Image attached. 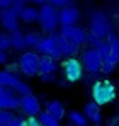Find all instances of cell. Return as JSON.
I'll use <instances>...</instances> for the list:
<instances>
[{"instance_id": "ac0fdd59", "label": "cell", "mask_w": 119, "mask_h": 126, "mask_svg": "<svg viewBox=\"0 0 119 126\" xmlns=\"http://www.w3.org/2000/svg\"><path fill=\"white\" fill-rule=\"evenodd\" d=\"M38 7H31V5H26L22 7V10L19 12V19L24 21L26 24H32V22H38Z\"/></svg>"}, {"instance_id": "8992f818", "label": "cell", "mask_w": 119, "mask_h": 126, "mask_svg": "<svg viewBox=\"0 0 119 126\" xmlns=\"http://www.w3.org/2000/svg\"><path fill=\"white\" fill-rule=\"evenodd\" d=\"M61 70H63V77L68 84H75L78 82L83 75V66L80 63L78 58L75 56H68L65 58V62L61 63Z\"/></svg>"}, {"instance_id": "f546056e", "label": "cell", "mask_w": 119, "mask_h": 126, "mask_svg": "<svg viewBox=\"0 0 119 126\" xmlns=\"http://www.w3.org/2000/svg\"><path fill=\"white\" fill-rule=\"evenodd\" d=\"M24 123H26V126H41L36 116H29L27 119H24Z\"/></svg>"}, {"instance_id": "603a6c76", "label": "cell", "mask_w": 119, "mask_h": 126, "mask_svg": "<svg viewBox=\"0 0 119 126\" xmlns=\"http://www.w3.org/2000/svg\"><path fill=\"white\" fill-rule=\"evenodd\" d=\"M24 41H26V48H36L38 43L41 41V34H38L36 31H31L24 34Z\"/></svg>"}, {"instance_id": "7402d4cb", "label": "cell", "mask_w": 119, "mask_h": 126, "mask_svg": "<svg viewBox=\"0 0 119 126\" xmlns=\"http://www.w3.org/2000/svg\"><path fill=\"white\" fill-rule=\"evenodd\" d=\"M68 119H70L72 126H87V123H89L87 118L83 116V112H80V111H70Z\"/></svg>"}, {"instance_id": "277c9868", "label": "cell", "mask_w": 119, "mask_h": 126, "mask_svg": "<svg viewBox=\"0 0 119 126\" xmlns=\"http://www.w3.org/2000/svg\"><path fill=\"white\" fill-rule=\"evenodd\" d=\"M111 31H112L111 21L102 10H95V12L90 14V32L92 34H95L100 39H105V36Z\"/></svg>"}, {"instance_id": "4dcf8cb0", "label": "cell", "mask_w": 119, "mask_h": 126, "mask_svg": "<svg viewBox=\"0 0 119 126\" xmlns=\"http://www.w3.org/2000/svg\"><path fill=\"white\" fill-rule=\"evenodd\" d=\"M7 126H26V123H24V119H22V118H17V116H15V118H14V119H12Z\"/></svg>"}, {"instance_id": "83f0119b", "label": "cell", "mask_w": 119, "mask_h": 126, "mask_svg": "<svg viewBox=\"0 0 119 126\" xmlns=\"http://www.w3.org/2000/svg\"><path fill=\"white\" fill-rule=\"evenodd\" d=\"M100 41H102V39H100V38H97L95 34H92V32H87V38H85V43H89V44H90L92 48H95V46H97V44H99Z\"/></svg>"}, {"instance_id": "836d02e7", "label": "cell", "mask_w": 119, "mask_h": 126, "mask_svg": "<svg viewBox=\"0 0 119 126\" xmlns=\"http://www.w3.org/2000/svg\"><path fill=\"white\" fill-rule=\"evenodd\" d=\"M32 3H36V5H43V3H46V0H31Z\"/></svg>"}, {"instance_id": "e0dca14e", "label": "cell", "mask_w": 119, "mask_h": 126, "mask_svg": "<svg viewBox=\"0 0 119 126\" xmlns=\"http://www.w3.org/2000/svg\"><path fill=\"white\" fill-rule=\"evenodd\" d=\"M39 73H56L58 70V62L51 56H44L41 55L39 56Z\"/></svg>"}, {"instance_id": "44dd1931", "label": "cell", "mask_w": 119, "mask_h": 126, "mask_svg": "<svg viewBox=\"0 0 119 126\" xmlns=\"http://www.w3.org/2000/svg\"><path fill=\"white\" fill-rule=\"evenodd\" d=\"M38 121H39L41 126H60V121L56 119V118H53L49 112H46V111H43V112H39L38 116Z\"/></svg>"}, {"instance_id": "ffe728a7", "label": "cell", "mask_w": 119, "mask_h": 126, "mask_svg": "<svg viewBox=\"0 0 119 126\" xmlns=\"http://www.w3.org/2000/svg\"><path fill=\"white\" fill-rule=\"evenodd\" d=\"M9 39H10V48H14L15 51H22L26 48V41H24V32L17 29V31H12L9 34Z\"/></svg>"}, {"instance_id": "1f68e13d", "label": "cell", "mask_w": 119, "mask_h": 126, "mask_svg": "<svg viewBox=\"0 0 119 126\" xmlns=\"http://www.w3.org/2000/svg\"><path fill=\"white\" fill-rule=\"evenodd\" d=\"M7 62H9V55H7V51L0 49V65H5Z\"/></svg>"}, {"instance_id": "3957f363", "label": "cell", "mask_w": 119, "mask_h": 126, "mask_svg": "<svg viewBox=\"0 0 119 126\" xmlns=\"http://www.w3.org/2000/svg\"><path fill=\"white\" fill-rule=\"evenodd\" d=\"M105 41L109 44V55H107V58L102 62L100 72L105 73V75H109V73L114 72V68H116V65H118V62H119V39H118V36L111 31V32L105 36Z\"/></svg>"}, {"instance_id": "d6a6232c", "label": "cell", "mask_w": 119, "mask_h": 126, "mask_svg": "<svg viewBox=\"0 0 119 126\" xmlns=\"http://www.w3.org/2000/svg\"><path fill=\"white\" fill-rule=\"evenodd\" d=\"M12 2H14V0H0V10L12 7Z\"/></svg>"}, {"instance_id": "d4e9b609", "label": "cell", "mask_w": 119, "mask_h": 126, "mask_svg": "<svg viewBox=\"0 0 119 126\" xmlns=\"http://www.w3.org/2000/svg\"><path fill=\"white\" fill-rule=\"evenodd\" d=\"M95 51L99 53V56H100V60L104 62L105 58H107V55H109V44H107V41L105 39H102V41L95 46Z\"/></svg>"}, {"instance_id": "484cf974", "label": "cell", "mask_w": 119, "mask_h": 126, "mask_svg": "<svg viewBox=\"0 0 119 126\" xmlns=\"http://www.w3.org/2000/svg\"><path fill=\"white\" fill-rule=\"evenodd\" d=\"M0 49H3V51L10 49V39H9L7 32H0Z\"/></svg>"}, {"instance_id": "4316f807", "label": "cell", "mask_w": 119, "mask_h": 126, "mask_svg": "<svg viewBox=\"0 0 119 126\" xmlns=\"http://www.w3.org/2000/svg\"><path fill=\"white\" fill-rule=\"evenodd\" d=\"M38 75H39V80L43 84H53L56 80L55 73H38Z\"/></svg>"}, {"instance_id": "7a4b0ae2", "label": "cell", "mask_w": 119, "mask_h": 126, "mask_svg": "<svg viewBox=\"0 0 119 126\" xmlns=\"http://www.w3.org/2000/svg\"><path fill=\"white\" fill-rule=\"evenodd\" d=\"M38 22H39L41 29L44 32H56L58 29V10L56 7H53L51 3H43L38 9Z\"/></svg>"}, {"instance_id": "d6986e66", "label": "cell", "mask_w": 119, "mask_h": 126, "mask_svg": "<svg viewBox=\"0 0 119 126\" xmlns=\"http://www.w3.org/2000/svg\"><path fill=\"white\" fill-rule=\"evenodd\" d=\"M46 112H49L53 118H56L58 121H61L65 118V106L60 101H49L46 104Z\"/></svg>"}, {"instance_id": "7c38bea8", "label": "cell", "mask_w": 119, "mask_h": 126, "mask_svg": "<svg viewBox=\"0 0 119 126\" xmlns=\"http://www.w3.org/2000/svg\"><path fill=\"white\" fill-rule=\"evenodd\" d=\"M80 21V10L75 5H65L58 10V24L60 26H75Z\"/></svg>"}, {"instance_id": "6da1fadb", "label": "cell", "mask_w": 119, "mask_h": 126, "mask_svg": "<svg viewBox=\"0 0 119 126\" xmlns=\"http://www.w3.org/2000/svg\"><path fill=\"white\" fill-rule=\"evenodd\" d=\"M116 99V87L109 80H100L92 85V101L97 106H107Z\"/></svg>"}, {"instance_id": "5b68a950", "label": "cell", "mask_w": 119, "mask_h": 126, "mask_svg": "<svg viewBox=\"0 0 119 126\" xmlns=\"http://www.w3.org/2000/svg\"><path fill=\"white\" fill-rule=\"evenodd\" d=\"M0 87H9L12 90H15L19 95H26L31 94V87L22 82L15 73H12L10 70H2L0 72Z\"/></svg>"}, {"instance_id": "cb8c5ba5", "label": "cell", "mask_w": 119, "mask_h": 126, "mask_svg": "<svg viewBox=\"0 0 119 126\" xmlns=\"http://www.w3.org/2000/svg\"><path fill=\"white\" fill-rule=\"evenodd\" d=\"M15 118V114L9 109H0V126H7L12 119Z\"/></svg>"}, {"instance_id": "9a60e30c", "label": "cell", "mask_w": 119, "mask_h": 126, "mask_svg": "<svg viewBox=\"0 0 119 126\" xmlns=\"http://www.w3.org/2000/svg\"><path fill=\"white\" fill-rule=\"evenodd\" d=\"M83 116L87 118V121H92L95 126H100L102 123V112H100V106H97L94 101L87 102L83 107Z\"/></svg>"}, {"instance_id": "5bb4252c", "label": "cell", "mask_w": 119, "mask_h": 126, "mask_svg": "<svg viewBox=\"0 0 119 126\" xmlns=\"http://www.w3.org/2000/svg\"><path fill=\"white\" fill-rule=\"evenodd\" d=\"M0 24L5 31L12 32V31H17L19 29V14L9 7V9H3L0 10Z\"/></svg>"}, {"instance_id": "8fae6325", "label": "cell", "mask_w": 119, "mask_h": 126, "mask_svg": "<svg viewBox=\"0 0 119 126\" xmlns=\"http://www.w3.org/2000/svg\"><path fill=\"white\" fill-rule=\"evenodd\" d=\"M20 104V95L9 89V87H0V109H9V111H14L17 109Z\"/></svg>"}, {"instance_id": "52a82bcc", "label": "cell", "mask_w": 119, "mask_h": 126, "mask_svg": "<svg viewBox=\"0 0 119 126\" xmlns=\"http://www.w3.org/2000/svg\"><path fill=\"white\" fill-rule=\"evenodd\" d=\"M19 70L26 77H36L39 73V55L36 51H26L19 58Z\"/></svg>"}, {"instance_id": "2e32d148", "label": "cell", "mask_w": 119, "mask_h": 126, "mask_svg": "<svg viewBox=\"0 0 119 126\" xmlns=\"http://www.w3.org/2000/svg\"><path fill=\"white\" fill-rule=\"evenodd\" d=\"M56 43H58V49H60V55H61V58L73 56V55L78 51V48H77V46H73L72 43H68L66 39H63V38L60 36L58 32H56Z\"/></svg>"}, {"instance_id": "f1b7e54d", "label": "cell", "mask_w": 119, "mask_h": 126, "mask_svg": "<svg viewBox=\"0 0 119 126\" xmlns=\"http://www.w3.org/2000/svg\"><path fill=\"white\" fill-rule=\"evenodd\" d=\"M53 7H65V5H70L72 0H48Z\"/></svg>"}, {"instance_id": "9c48e42d", "label": "cell", "mask_w": 119, "mask_h": 126, "mask_svg": "<svg viewBox=\"0 0 119 126\" xmlns=\"http://www.w3.org/2000/svg\"><path fill=\"white\" fill-rule=\"evenodd\" d=\"M36 49H38L39 55H44V56H51L55 60H60L61 58L60 49H58V43H56V32H51L49 36L41 38V41L38 43Z\"/></svg>"}, {"instance_id": "4fadbf2b", "label": "cell", "mask_w": 119, "mask_h": 126, "mask_svg": "<svg viewBox=\"0 0 119 126\" xmlns=\"http://www.w3.org/2000/svg\"><path fill=\"white\" fill-rule=\"evenodd\" d=\"M19 107L22 109V112L27 114V116H38L41 112V102L32 92L31 94H26V95H20Z\"/></svg>"}, {"instance_id": "30bf717a", "label": "cell", "mask_w": 119, "mask_h": 126, "mask_svg": "<svg viewBox=\"0 0 119 126\" xmlns=\"http://www.w3.org/2000/svg\"><path fill=\"white\" fill-rule=\"evenodd\" d=\"M82 66L83 70H87L89 73H99L100 72V66H102V60H100L99 53L95 51V48H89L87 51H83L82 55Z\"/></svg>"}, {"instance_id": "ba28073f", "label": "cell", "mask_w": 119, "mask_h": 126, "mask_svg": "<svg viewBox=\"0 0 119 126\" xmlns=\"http://www.w3.org/2000/svg\"><path fill=\"white\" fill-rule=\"evenodd\" d=\"M58 34L63 39H66L68 43H72L73 46H77V48H80L82 44H85V38H87L85 29L78 27L77 24L75 26H61Z\"/></svg>"}]
</instances>
